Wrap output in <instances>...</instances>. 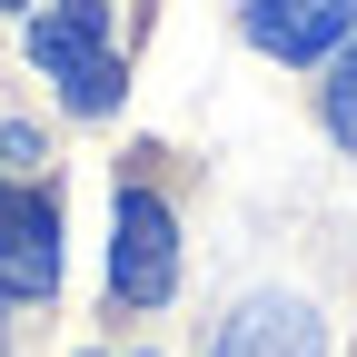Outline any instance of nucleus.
<instances>
[{"instance_id": "f257e3e1", "label": "nucleus", "mask_w": 357, "mask_h": 357, "mask_svg": "<svg viewBox=\"0 0 357 357\" xmlns=\"http://www.w3.org/2000/svg\"><path fill=\"white\" fill-rule=\"evenodd\" d=\"M30 60L50 70V89L79 119H109L119 109V60H109V0H50L30 20Z\"/></svg>"}, {"instance_id": "f03ea898", "label": "nucleus", "mask_w": 357, "mask_h": 357, "mask_svg": "<svg viewBox=\"0 0 357 357\" xmlns=\"http://www.w3.org/2000/svg\"><path fill=\"white\" fill-rule=\"evenodd\" d=\"M109 229H119L109 238V298L119 307H159L178 288V218H169V199L129 178L119 208H109Z\"/></svg>"}, {"instance_id": "7ed1b4c3", "label": "nucleus", "mask_w": 357, "mask_h": 357, "mask_svg": "<svg viewBox=\"0 0 357 357\" xmlns=\"http://www.w3.org/2000/svg\"><path fill=\"white\" fill-rule=\"evenodd\" d=\"M0 298H60V199L20 178V189H0Z\"/></svg>"}, {"instance_id": "20e7f679", "label": "nucleus", "mask_w": 357, "mask_h": 357, "mask_svg": "<svg viewBox=\"0 0 357 357\" xmlns=\"http://www.w3.org/2000/svg\"><path fill=\"white\" fill-rule=\"evenodd\" d=\"M208 357H328V318L307 298H288V288H268V298H248L229 328H218V347Z\"/></svg>"}, {"instance_id": "39448f33", "label": "nucleus", "mask_w": 357, "mask_h": 357, "mask_svg": "<svg viewBox=\"0 0 357 357\" xmlns=\"http://www.w3.org/2000/svg\"><path fill=\"white\" fill-rule=\"evenodd\" d=\"M238 30L258 40L268 60H328L337 40L357 30V0H248Z\"/></svg>"}, {"instance_id": "423d86ee", "label": "nucleus", "mask_w": 357, "mask_h": 357, "mask_svg": "<svg viewBox=\"0 0 357 357\" xmlns=\"http://www.w3.org/2000/svg\"><path fill=\"white\" fill-rule=\"evenodd\" d=\"M328 139L357 149V30L337 40V70H328Z\"/></svg>"}, {"instance_id": "0eeeda50", "label": "nucleus", "mask_w": 357, "mask_h": 357, "mask_svg": "<svg viewBox=\"0 0 357 357\" xmlns=\"http://www.w3.org/2000/svg\"><path fill=\"white\" fill-rule=\"evenodd\" d=\"M0 178H40V129L0 119Z\"/></svg>"}, {"instance_id": "6e6552de", "label": "nucleus", "mask_w": 357, "mask_h": 357, "mask_svg": "<svg viewBox=\"0 0 357 357\" xmlns=\"http://www.w3.org/2000/svg\"><path fill=\"white\" fill-rule=\"evenodd\" d=\"M0 10H20V0H0Z\"/></svg>"}, {"instance_id": "1a4fd4ad", "label": "nucleus", "mask_w": 357, "mask_h": 357, "mask_svg": "<svg viewBox=\"0 0 357 357\" xmlns=\"http://www.w3.org/2000/svg\"><path fill=\"white\" fill-rule=\"evenodd\" d=\"M139 357H149V347H139Z\"/></svg>"}]
</instances>
